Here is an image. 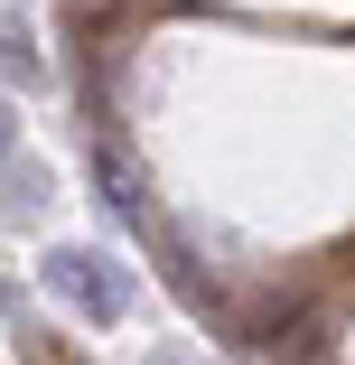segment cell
Listing matches in <instances>:
<instances>
[{
    "instance_id": "cell-5",
    "label": "cell",
    "mask_w": 355,
    "mask_h": 365,
    "mask_svg": "<svg viewBox=\"0 0 355 365\" xmlns=\"http://www.w3.org/2000/svg\"><path fill=\"white\" fill-rule=\"evenodd\" d=\"M140 365H187V356H169V346H159V356H140Z\"/></svg>"
},
{
    "instance_id": "cell-2",
    "label": "cell",
    "mask_w": 355,
    "mask_h": 365,
    "mask_svg": "<svg viewBox=\"0 0 355 365\" xmlns=\"http://www.w3.org/2000/svg\"><path fill=\"white\" fill-rule=\"evenodd\" d=\"M94 187H103L112 215H140V169H131L122 150H94Z\"/></svg>"
},
{
    "instance_id": "cell-3",
    "label": "cell",
    "mask_w": 355,
    "mask_h": 365,
    "mask_svg": "<svg viewBox=\"0 0 355 365\" xmlns=\"http://www.w3.org/2000/svg\"><path fill=\"white\" fill-rule=\"evenodd\" d=\"M0 76H10V85H38V47H28V19L19 10H0Z\"/></svg>"
},
{
    "instance_id": "cell-4",
    "label": "cell",
    "mask_w": 355,
    "mask_h": 365,
    "mask_svg": "<svg viewBox=\"0 0 355 365\" xmlns=\"http://www.w3.org/2000/svg\"><path fill=\"white\" fill-rule=\"evenodd\" d=\"M10 160H19V113L0 103V169H10Z\"/></svg>"
},
{
    "instance_id": "cell-1",
    "label": "cell",
    "mask_w": 355,
    "mask_h": 365,
    "mask_svg": "<svg viewBox=\"0 0 355 365\" xmlns=\"http://www.w3.org/2000/svg\"><path fill=\"white\" fill-rule=\"evenodd\" d=\"M38 272H47V290H56V300H65V309H85L94 328H112V319L131 309V272H122L112 253H94V244H56Z\"/></svg>"
}]
</instances>
